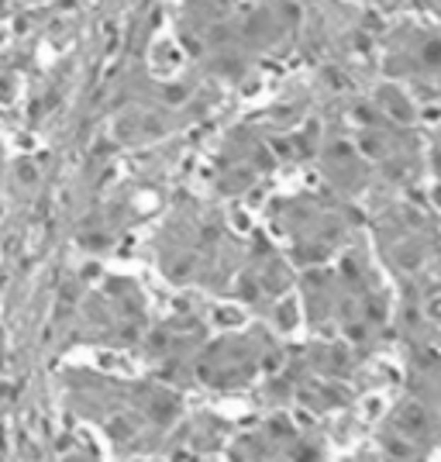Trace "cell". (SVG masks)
<instances>
[{
  "instance_id": "obj_1",
  "label": "cell",
  "mask_w": 441,
  "mask_h": 462,
  "mask_svg": "<svg viewBox=\"0 0 441 462\" xmlns=\"http://www.w3.org/2000/svg\"><path fill=\"white\" fill-rule=\"evenodd\" d=\"M76 390L69 393V407L79 417L93 421L114 445L138 449L149 438L162 435L176 424L180 400L162 383H125L101 373H79Z\"/></svg>"
},
{
  "instance_id": "obj_2",
  "label": "cell",
  "mask_w": 441,
  "mask_h": 462,
  "mask_svg": "<svg viewBox=\"0 0 441 462\" xmlns=\"http://www.w3.org/2000/svg\"><path fill=\"white\" fill-rule=\"evenodd\" d=\"M280 345L262 332H234L224 338L204 342L197 359H193V376L210 390L231 393L245 386L265 380L280 366Z\"/></svg>"
},
{
  "instance_id": "obj_3",
  "label": "cell",
  "mask_w": 441,
  "mask_h": 462,
  "mask_svg": "<svg viewBox=\"0 0 441 462\" xmlns=\"http://www.w3.org/2000/svg\"><path fill=\"white\" fill-rule=\"evenodd\" d=\"M273 231L290 245V252L300 262L317 269L348 242V214L331 201L293 197L286 204L273 207Z\"/></svg>"
},
{
  "instance_id": "obj_4",
  "label": "cell",
  "mask_w": 441,
  "mask_h": 462,
  "mask_svg": "<svg viewBox=\"0 0 441 462\" xmlns=\"http://www.w3.org/2000/svg\"><path fill=\"white\" fill-rule=\"evenodd\" d=\"M435 445H438L435 400L414 393L400 400L389 411V417H383V428H379L383 462H431Z\"/></svg>"
},
{
  "instance_id": "obj_5",
  "label": "cell",
  "mask_w": 441,
  "mask_h": 462,
  "mask_svg": "<svg viewBox=\"0 0 441 462\" xmlns=\"http://www.w3.org/2000/svg\"><path fill=\"white\" fill-rule=\"evenodd\" d=\"M245 449V462H317V452L307 445V438L290 424L269 421L265 428H256L238 441Z\"/></svg>"
}]
</instances>
